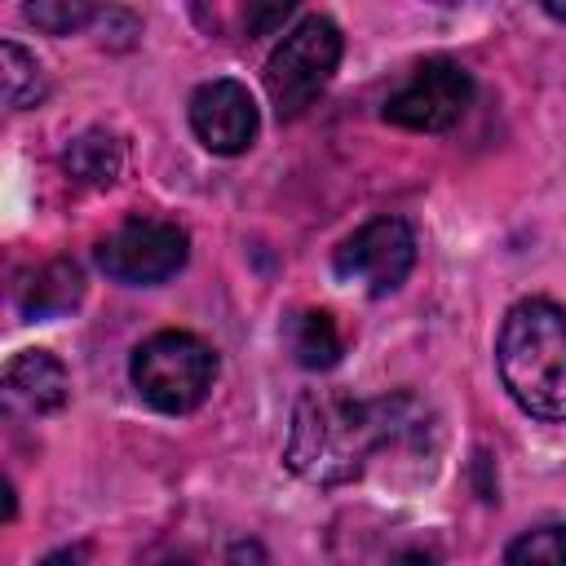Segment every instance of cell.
Here are the masks:
<instances>
[{
  "label": "cell",
  "mask_w": 566,
  "mask_h": 566,
  "mask_svg": "<svg viewBox=\"0 0 566 566\" xmlns=\"http://www.w3.org/2000/svg\"><path fill=\"white\" fill-rule=\"evenodd\" d=\"M186 230L155 217H128L119 230H111L97 243V270L128 287H150L172 279L186 265Z\"/></svg>",
  "instance_id": "5b68a950"
},
{
  "label": "cell",
  "mask_w": 566,
  "mask_h": 566,
  "mask_svg": "<svg viewBox=\"0 0 566 566\" xmlns=\"http://www.w3.org/2000/svg\"><path fill=\"white\" fill-rule=\"evenodd\" d=\"M416 265V234L402 217H376L358 226L332 256L340 283H358L371 296H389Z\"/></svg>",
  "instance_id": "52a82bcc"
},
{
  "label": "cell",
  "mask_w": 566,
  "mask_h": 566,
  "mask_svg": "<svg viewBox=\"0 0 566 566\" xmlns=\"http://www.w3.org/2000/svg\"><path fill=\"white\" fill-rule=\"evenodd\" d=\"M539 9H544V13H553V18H562V22H566V0H539Z\"/></svg>",
  "instance_id": "e0dca14e"
},
{
  "label": "cell",
  "mask_w": 566,
  "mask_h": 566,
  "mask_svg": "<svg viewBox=\"0 0 566 566\" xmlns=\"http://www.w3.org/2000/svg\"><path fill=\"white\" fill-rule=\"evenodd\" d=\"M0 57H4V106L9 111H27L35 102H44L49 93V80H44V66L35 62V53H27L18 40H4L0 44Z\"/></svg>",
  "instance_id": "4fadbf2b"
},
{
  "label": "cell",
  "mask_w": 566,
  "mask_h": 566,
  "mask_svg": "<svg viewBox=\"0 0 566 566\" xmlns=\"http://www.w3.org/2000/svg\"><path fill=\"white\" fill-rule=\"evenodd\" d=\"M80 296H84V270L66 256L40 265L35 274H27L18 283V310L27 318H57V314L75 310Z\"/></svg>",
  "instance_id": "30bf717a"
},
{
  "label": "cell",
  "mask_w": 566,
  "mask_h": 566,
  "mask_svg": "<svg viewBox=\"0 0 566 566\" xmlns=\"http://www.w3.org/2000/svg\"><path fill=\"white\" fill-rule=\"evenodd\" d=\"M296 0H239V13H234V27L239 35L256 40V35H270L287 13H292Z\"/></svg>",
  "instance_id": "2e32d148"
},
{
  "label": "cell",
  "mask_w": 566,
  "mask_h": 566,
  "mask_svg": "<svg viewBox=\"0 0 566 566\" xmlns=\"http://www.w3.org/2000/svg\"><path fill=\"white\" fill-rule=\"evenodd\" d=\"M102 0H31L27 4V22H35V31L44 35H71L84 31L97 18Z\"/></svg>",
  "instance_id": "5bb4252c"
},
{
  "label": "cell",
  "mask_w": 566,
  "mask_h": 566,
  "mask_svg": "<svg viewBox=\"0 0 566 566\" xmlns=\"http://www.w3.org/2000/svg\"><path fill=\"white\" fill-rule=\"evenodd\" d=\"M66 398H71V376L49 349H22L4 363L0 402L9 416H49L66 407Z\"/></svg>",
  "instance_id": "9c48e42d"
},
{
  "label": "cell",
  "mask_w": 566,
  "mask_h": 566,
  "mask_svg": "<svg viewBox=\"0 0 566 566\" xmlns=\"http://www.w3.org/2000/svg\"><path fill=\"white\" fill-rule=\"evenodd\" d=\"M433 4H464V0H433Z\"/></svg>",
  "instance_id": "ac0fdd59"
},
{
  "label": "cell",
  "mask_w": 566,
  "mask_h": 566,
  "mask_svg": "<svg viewBox=\"0 0 566 566\" xmlns=\"http://www.w3.org/2000/svg\"><path fill=\"white\" fill-rule=\"evenodd\" d=\"M500 380L526 416L566 424V310L531 296L517 301L495 340Z\"/></svg>",
  "instance_id": "7a4b0ae2"
},
{
  "label": "cell",
  "mask_w": 566,
  "mask_h": 566,
  "mask_svg": "<svg viewBox=\"0 0 566 566\" xmlns=\"http://www.w3.org/2000/svg\"><path fill=\"white\" fill-rule=\"evenodd\" d=\"M438 416L416 394L349 398V394H305L292 411L287 469L314 486H340L371 469V460H433Z\"/></svg>",
  "instance_id": "6da1fadb"
},
{
  "label": "cell",
  "mask_w": 566,
  "mask_h": 566,
  "mask_svg": "<svg viewBox=\"0 0 566 566\" xmlns=\"http://www.w3.org/2000/svg\"><path fill=\"white\" fill-rule=\"evenodd\" d=\"M504 562H566V526H535L504 548Z\"/></svg>",
  "instance_id": "9a60e30c"
},
{
  "label": "cell",
  "mask_w": 566,
  "mask_h": 566,
  "mask_svg": "<svg viewBox=\"0 0 566 566\" xmlns=\"http://www.w3.org/2000/svg\"><path fill=\"white\" fill-rule=\"evenodd\" d=\"M62 164H66V172H71L75 181H84V186H111V181L119 177V168H124V150H119V142H115L106 128H88V133H80V137L66 146Z\"/></svg>",
  "instance_id": "7c38bea8"
},
{
  "label": "cell",
  "mask_w": 566,
  "mask_h": 566,
  "mask_svg": "<svg viewBox=\"0 0 566 566\" xmlns=\"http://www.w3.org/2000/svg\"><path fill=\"white\" fill-rule=\"evenodd\" d=\"M128 376H133V389L155 411L186 416L208 398L217 380V354L195 332H155L133 349Z\"/></svg>",
  "instance_id": "3957f363"
},
{
  "label": "cell",
  "mask_w": 566,
  "mask_h": 566,
  "mask_svg": "<svg viewBox=\"0 0 566 566\" xmlns=\"http://www.w3.org/2000/svg\"><path fill=\"white\" fill-rule=\"evenodd\" d=\"M190 128L212 155H243L261 128V115L239 80H208L190 97Z\"/></svg>",
  "instance_id": "ba28073f"
},
{
  "label": "cell",
  "mask_w": 566,
  "mask_h": 566,
  "mask_svg": "<svg viewBox=\"0 0 566 566\" xmlns=\"http://www.w3.org/2000/svg\"><path fill=\"white\" fill-rule=\"evenodd\" d=\"M340 31L332 18H305L283 35V44L265 62V93L279 111V119H296L336 75L340 66Z\"/></svg>",
  "instance_id": "277c9868"
},
{
  "label": "cell",
  "mask_w": 566,
  "mask_h": 566,
  "mask_svg": "<svg viewBox=\"0 0 566 566\" xmlns=\"http://www.w3.org/2000/svg\"><path fill=\"white\" fill-rule=\"evenodd\" d=\"M283 349L292 354L296 367L327 371V367H336L345 340H340V327L327 310H296L283 318Z\"/></svg>",
  "instance_id": "8fae6325"
},
{
  "label": "cell",
  "mask_w": 566,
  "mask_h": 566,
  "mask_svg": "<svg viewBox=\"0 0 566 566\" xmlns=\"http://www.w3.org/2000/svg\"><path fill=\"white\" fill-rule=\"evenodd\" d=\"M473 102V75L451 57H429L411 71L402 88L389 93L385 119L411 133H447Z\"/></svg>",
  "instance_id": "8992f818"
}]
</instances>
